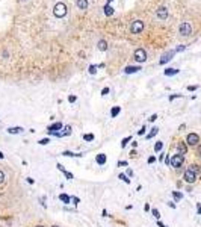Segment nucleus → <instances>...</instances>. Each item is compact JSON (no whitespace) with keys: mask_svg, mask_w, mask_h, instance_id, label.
<instances>
[{"mask_svg":"<svg viewBox=\"0 0 201 227\" xmlns=\"http://www.w3.org/2000/svg\"><path fill=\"white\" fill-rule=\"evenodd\" d=\"M53 14L59 18L65 17V15H67V6H65V3H62V2L56 3L55 8H53Z\"/></svg>","mask_w":201,"mask_h":227,"instance_id":"obj_1","label":"nucleus"},{"mask_svg":"<svg viewBox=\"0 0 201 227\" xmlns=\"http://www.w3.org/2000/svg\"><path fill=\"white\" fill-rule=\"evenodd\" d=\"M183 179H184V182H187V183H194V182L197 180V173H195L192 168H189V170H186V171H184Z\"/></svg>","mask_w":201,"mask_h":227,"instance_id":"obj_2","label":"nucleus"},{"mask_svg":"<svg viewBox=\"0 0 201 227\" xmlns=\"http://www.w3.org/2000/svg\"><path fill=\"white\" fill-rule=\"evenodd\" d=\"M135 61L136 62H145L147 61V52L144 49H136L135 50V55H133Z\"/></svg>","mask_w":201,"mask_h":227,"instance_id":"obj_3","label":"nucleus"},{"mask_svg":"<svg viewBox=\"0 0 201 227\" xmlns=\"http://www.w3.org/2000/svg\"><path fill=\"white\" fill-rule=\"evenodd\" d=\"M183 162H184V157L183 155H174V156L171 157V167H174V168H180L183 165Z\"/></svg>","mask_w":201,"mask_h":227,"instance_id":"obj_4","label":"nucleus"},{"mask_svg":"<svg viewBox=\"0 0 201 227\" xmlns=\"http://www.w3.org/2000/svg\"><path fill=\"white\" fill-rule=\"evenodd\" d=\"M198 142H200V136H198L197 133H189V135L186 136V144H187V145L197 147Z\"/></svg>","mask_w":201,"mask_h":227,"instance_id":"obj_5","label":"nucleus"},{"mask_svg":"<svg viewBox=\"0 0 201 227\" xmlns=\"http://www.w3.org/2000/svg\"><path fill=\"white\" fill-rule=\"evenodd\" d=\"M179 32H180V35L182 36H187V35H191V32H192V26L189 24V23H182L180 24V27H179Z\"/></svg>","mask_w":201,"mask_h":227,"instance_id":"obj_6","label":"nucleus"},{"mask_svg":"<svg viewBox=\"0 0 201 227\" xmlns=\"http://www.w3.org/2000/svg\"><path fill=\"white\" fill-rule=\"evenodd\" d=\"M142 30H144V21L136 20L132 23V34H141Z\"/></svg>","mask_w":201,"mask_h":227,"instance_id":"obj_7","label":"nucleus"},{"mask_svg":"<svg viewBox=\"0 0 201 227\" xmlns=\"http://www.w3.org/2000/svg\"><path fill=\"white\" fill-rule=\"evenodd\" d=\"M156 15H157V18H160V20H166V18H168V9H166L165 6H160V8L156 11Z\"/></svg>","mask_w":201,"mask_h":227,"instance_id":"obj_8","label":"nucleus"},{"mask_svg":"<svg viewBox=\"0 0 201 227\" xmlns=\"http://www.w3.org/2000/svg\"><path fill=\"white\" fill-rule=\"evenodd\" d=\"M62 127H64V126H62V123L57 121V123H53L52 126H49V127H47V130H49V133H55V132H59Z\"/></svg>","mask_w":201,"mask_h":227,"instance_id":"obj_9","label":"nucleus"},{"mask_svg":"<svg viewBox=\"0 0 201 227\" xmlns=\"http://www.w3.org/2000/svg\"><path fill=\"white\" fill-rule=\"evenodd\" d=\"M174 53H175V50H171L169 53H166V55H164V56H162V59H160V65H164V64H166V62H169V61L172 59Z\"/></svg>","mask_w":201,"mask_h":227,"instance_id":"obj_10","label":"nucleus"},{"mask_svg":"<svg viewBox=\"0 0 201 227\" xmlns=\"http://www.w3.org/2000/svg\"><path fill=\"white\" fill-rule=\"evenodd\" d=\"M95 160H97V164H98V165H104V164H106V160H108V156H106L104 153H100V155H97V156H95Z\"/></svg>","mask_w":201,"mask_h":227,"instance_id":"obj_11","label":"nucleus"},{"mask_svg":"<svg viewBox=\"0 0 201 227\" xmlns=\"http://www.w3.org/2000/svg\"><path fill=\"white\" fill-rule=\"evenodd\" d=\"M76 3H77V8L79 9H82V11L88 9V0H77Z\"/></svg>","mask_w":201,"mask_h":227,"instance_id":"obj_12","label":"nucleus"},{"mask_svg":"<svg viewBox=\"0 0 201 227\" xmlns=\"http://www.w3.org/2000/svg\"><path fill=\"white\" fill-rule=\"evenodd\" d=\"M177 148H179V153H180V155H186V153H187V147H186L184 142H179V144H177Z\"/></svg>","mask_w":201,"mask_h":227,"instance_id":"obj_13","label":"nucleus"},{"mask_svg":"<svg viewBox=\"0 0 201 227\" xmlns=\"http://www.w3.org/2000/svg\"><path fill=\"white\" fill-rule=\"evenodd\" d=\"M21 132H23V127H9L8 129V133H11V135H17Z\"/></svg>","mask_w":201,"mask_h":227,"instance_id":"obj_14","label":"nucleus"},{"mask_svg":"<svg viewBox=\"0 0 201 227\" xmlns=\"http://www.w3.org/2000/svg\"><path fill=\"white\" fill-rule=\"evenodd\" d=\"M141 70V67H133V65H128V67H126V73L127 74H132V73H138V71Z\"/></svg>","mask_w":201,"mask_h":227,"instance_id":"obj_15","label":"nucleus"},{"mask_svg":"<svg viewBox=\"0 0 201 227\" xmlns=\"http://www.w3.org/2000/svg\"><path fill=\"white\" fill-rule=\"evenodd\" d=\"M98 50H101V52L108 50V43H106L104 39H100V41H98Z\"/></svg>","mask_w":201,"mask_h":227,"instance_id":"obj_16","label":"nucleus"},{"mask_svg":"<svg viewBox=\"0 0 201 227\" xmlns=\"http://www.w3.org/2000/svg\"><path fill=\"white\" fill-rule=\"evenodd\" d=\"M59 200H61V201H64V203H67V205H68V203H71V197H70V195H67V194H61V195H59Z\"/></svg>","mask_w":201,"mask_h":227,"instance_id":"obj_17","label":"nucleus"},{"mask_svg":"<svg viewBox=\"0 0 201 227\" xmlns=\"http://www.w3.org/2000/svg\"><path fill=\"white\" fill-rule=\"evenodd\" d=\"M120 111H121V109H120V106H113V107H112V111H110V117H112V118H115V117L120 114Z\"/></svg>","mask_w":201,"mask_h":227,"instance_id":"obj_18","label":"nucleus"},{"mask_svg":"<svg viewBox=\"0 0 201 227\" xmlns=\"http://www.w3.org/2000/svg\"><path fill=\"white\" fill-rule=\"evenodd\" d=\"M179 73L177 68H168V70H165V76H175Z\"/></svg>","mask_w":201,"mask_h":227,"instance_id":"obj_19","label":"nucleus"},{"mask_svg":"<svg viewBox=\"0 0 201 227\" xmlns=\"http://www.w3.org/2000/svg\"><path fill=\"white\" fill-rule=\"evenodd\" d=\"M157 132H159V129H157V127H153V129H151V132L147 135V140H151L154 135H157Z\"/></svg>","mask_w":201,"mask_h":227,"instance_id":"obj_20","label":"nucleus"},{"mask_svg":"<svg viewBox=\"0 0 201 227\" xmlns=\"http://www.w3.org/2000/svg\"><path fill=\"white\" fill-rule=\"evenodd\" d=\"M62 155H64V156H71V157H80L82 156V153H73V152H64Z\"/></svg>","mask_w":201,"mask_h":227,"instance_id":"obj_21","label":"nucleus"},{"mask_svg":"<svg viewBox=\"0 0 201 227\" xmlns=\"http://www.w3.org/2000/svg\"><path fill=\"white\" fill-rule=\"evenodd\" d=\"M162 147H164V142H162V141H157L156 145H154V152H160Z\"/></svg>","mask_w":201,"mask_h":227,"instance_id":"obj_22","label":"nucleus"},{"mask_svg":"<svg viewBox=\"0 0 201 227\" xmlns=\"http://www.w3.org/2000/svg\"><path fill=\"white\" fill-rule=\"evenodd\" d=\"M104 14H106V15H112V14H113V9L110 8L109 5H106V6H104Z\"/></svg>","mask_w":201,"mask_h":227,"instance_id":"obj_23","label":"nucleus"},{"mask_svg":"<svg viewBox=\"0 0 201 227\" xmlns=\"http://www.w3.org/2000/svg\"><path fill=\"white\" fill-rule=\"evenodd\" d=\"M128 141H132V136H126L124 140L121 141V147H123V148H124V147H126V145L128 144Z\"/></svg>","mask_w":201,"mask_h":227,"instance_id":"obj_24","label":"nucleus"},{"mask_svg":"<svg viewBox=\"0 0 201 227\" xmlns=\"http://www.w3.org/2000/svg\"><path fill=\"white\" fill-rule=\"evenodd\" d=\"M172 197H174V198H175L177 201H179V200H182V198H183V195L180 194V192H177V191H174V192H172Z\"/></svg>","mask_w":201,"mask_h":227,"instance_id":"obj_25","label":"nucleus"},{"mask_svg":"<svg viewBox=\"0 0 201 227\" xmlns=\"http://www.w3.org/2000/svg\"><path fill=\"white\" fill-rule=\"evenodd\" d=\"M120 179H121L124 183H130V179L127 177V174H123V173H121V174H120Z\"/></svg>","mask_w":201,"mask_h":227,"instance_id":"obj_26","label":"nucleus"},{"mask_svg":"<svg viewBox=\"0 0 201 227\" xmlns=\"http://www.w3.org/2000/svg\"><path fill=\"white\" fill-rule=\"evenodd\" d=\"M151 213H153V217H154L156 220H159V218H160V212H159L157 209H153V210H151Z\"/></svg>","mask_w":201,"mask_h":227,"instance_id":"obj_27","label":"nucleus"},{"mask_svg":"<svg viewBox=\"0 0 201 227\" xmlns=\"http://www.w3.org/2000/svg\"><path fill=\"white\" fill-rule=\"evenodd\" d=\"M64 130H65V132L62 133V136H67V135H70V133H71V127H70V126H65V129H64Z\"/></svg>","mask_w":201,"mask_h":227,"instance_id":"obj_28","label":"nucleus"},{"mask_svg":"<svg viewBox=\"0 0 201 227\" xmlns=\"http://www.w3.org/2000/svg\"><path fill=\"white\" fill-rule=\"evenodd\" d=\"M83 140L85 141H92L94 140V135H92V133H86V135H83Z\"/></svg>","mask_w":201,"mask_h":227,"instance_id":"obj_29","label":"nucleus"},{"mask_svg":"<svg viewBox=\"0 0 201 227\" xmlns=\"http://www.w3.org/2000/svg\"><path fill=\"white\" fill-rule=\"evenodd\" d=\"M89 73H91V74H95V73H97V67H95V65H89Z\"/></svg>","mask_w":201,"mask_h":227,"instance_id":"obj_30","label":"nucleus"},{"mask_svg":"<svg viewBox=\"0 0 201 227\" xmlns=\"http://www.w3.org/2000/svg\"><path fill=\"white\" fill-rule=\"evenodd\" d=\"M49 142H50V140H49V138H44V140L39 141V144H41V145H47Z\"/></svg>","mask_w":201,"mask_h":227,"instance_id":"obj_31","label":"nucleus"},{"mask_svg":"<svg viewBox=\"0 0 201 227\" xmlns=\"http://www.w3.org/2000/svg\"><path fill=\"white\" fill-rule=\"evenodd\" d=\"M179 97H182V94H174V95L169 97V102H172V100H175V99H179Z\"/></svg>","mask_w":201,"mask_h":227,"instance_id":"obj_32","label":"nucleus"},{"mask_svg":"<svg viewBox=\"0 0 201 227\" xmlns=\"http://www.w3.org/2000/svg\"><path fill=\"white\" fill-rule=\"evenodd\" d=\"M3 182H5V173H3V171L0 170V185H2Z\"/></svg>","mask_w":201,"mask_h":227,"instance_id":"obj_33","label":"nucleus"},{"mask_svg":"<svg viewBox=\"0 0 201 227\" xmlns=\"http://www.w3.org/2000/svg\"><path fill=\"white\" fill-rule=\"evenodd\" d=\"M56 168H57L59 171H62V173H65V168H64V165H61V164H57V165H56Z\"/></svg>","mask_w":201,"mask_h":227,"instance_id":"obj_34","label":"nucleus"},{"mask_svg":"<svg viewBox=\"0 0 201 227\" xmlns=\"http://www.w3.org/2000/svg\"><path fill=\"white\" fill-rule=\"evenodd\" d=\"M76 100H77L76 95H70V97H68V102H70V103H73V102H76Z\"/></svg>","mask_w":201,"mask_h":227,"instance_id":"obj_35","label":"nucleus"},{"mask_svg":"<svg viewBox=\"0 0 201 227\" xmlns=\"http://www.w3.org/2000/svg\"><path fill=\"white\" fill-rule=\"evenodd\" d=\"M109 94V88H103V91H101V95H108Z\"/></svg>","mask_w":201,"mask_h":227,"instance_id":"obj_36","label":"nucleus"},{"mask_svg":"<svg viewBox=\"0 0 201 227\" xmlns=\"http://www.w3.org/2000/svg\"><path fill=\"white\" fill-rule=\"evenodd\" d=\"M64 174H65V177H67L68 180H71V179H73V174H71V173H68V171H65Z\"/></svg>","mask_w":201,"mask_h":227,"instance_id":"obj_37","label":"nucleus"},{"mask_svg":"<svg viewBox=\"0 0 201 227\" xmlns=\"http://www.w3.org/2000/svg\"><path fill=\"white\" fill-rule=\"evenodd\" d=\"M145 126H142V127H141V130H139V132H138V135H144V133H145Z\"/></svg>","mask_w":201,"mask_h":227,"instance_id":"obj_38","label":"nucleus"},{"mask_svg":"<svg viewBox=\"0 0 201 227\" xmlns=\"http://www.w3.org/2000/svg\"><path fill=\"white\" fill-rule=\"evenodd\" d=\"M197 85H189V87H187V91H195V89H197Z\"/></svg>","mask_w":201,"mask_h":227,"instance_id":"obj_39","label":"nucleus"},{"mask_svg":"<svg viewBox=\"0 0 201 227\" xmlns=\"http://www.w3.org/2000/svg\"><path fill=\"white\" fill-rule=\"evenodd\" d=\"M71 201H73L74 205H79V201H80V200H79L77 197H71Z\"/></svg>","mask_w":201,"mask_h":227,"instance_id":"obj_40","label":"nucleus"},{"mask_svg":"<svg viewBox=\"0 0 201 227\" xmlns=\"http://www.w3.org/2000/svg\"><path fill=\"white\" fill-rule=\"evenodd\" d=\"M197 155L201 157V144H198V145H197Z\"/></svg>","mask_w":201,"mask_h":227,"instance_id":"obj_41","label":"nucleus"},{"mask_svg":"<svg viewBox=\"0 0 201 227\" xmlns=\"http://www.w3.org/2000/svg\"><path fill=\"white\" fill-rule=\"evenodd\" d=\"M120 165H121V167H126V165H127V160H120V162H118V167H120Z\"/></svg>","mask_w":201,"mask_h":227,"instance_id":"obj_42","label":"nucleus"},{"mask_svg":"<svg viewBox=\"0 0 201 227\" xmlns=\"http://www.w3.org/2000/svg\"><path fill=\"white\" fill-rule=\"evenodd\" d=\"M156 118H157V115H156V114H153V115H151V117H150L148 120H150V121H154Z\"/></svg>","mask_w":201,"mask_h":227,"instance_id":"obj_43","label":"nucleus"},{"mask_svg":"<svg viewBox=\"0 0 201 227\" xmlns=\"http://www.w3.org/2000/svg\"><path fill=\"white\" fill-rule=\"evenodd\" d=\"M154 160H156V157H154V156L148 157V164H153V162H154Z\"/></svg>","mask_w":201,"mask_h":227,"instance_id":"obj_44","label":"nucleus"},{"mask_svg":"<svg viewBox=\"0 0 201 227\" xmlns=\"http://www.w3.org/2000/svg\"><path fill=\"white\" fill-rule=\"evenodd\" d=\"M183 50H184V46H179V47H177V50H175V52H183Z\"/></svg>","mask_w":201,"mask_h":227,"instance_id":"obj_45","label":"nucleus"},{"mask_svg":"<svg viewBox=\"0 0 201 227\" xmlns=\"http://www.w3.org/2000/svg\"><path fill=\"white\" fill-rule=\"evenodd\" d=\"M127 176H130V177L133 176V171H132V168H128V170H127Z\"/></svg>","mask_w":201,"mask_h":227,"instance_id":"obj_46","label":"nucleus"},{"mask_svg":"<svg viewBox=\"0 0 201 227\" xmlns=\"http://www.w3.org/2000/svg\"><path fill=\"white\" fill-rule=\"evenodd\" d=\"M157 226H159V227H166L164 223H162V221H157Z\"/></svg>","mask_w":201,"mask_h":227,"instance_id":"obj_47","label":"nucleus"},{"mask_svg":"<svg viewBox=\"0 0 201 227\" xmlns=\"http://www.w3.org/2000/svg\"><path fill=\"white\" fill-rule=\"evenodd\" d=\"M198 215H201V206L198 208Z\"/></svg>","mask_w":201,"mask_h":227,"instance_id":"obj_48","label":"nucleus"},{"mask_svg":"<svg viewBox=\"0 0 201 227\" xmlns=\"http://www.w3.org/2000/svg\"><path fill=\"white\" fill-rule=\"evenodd\" d=\"M3 157H5V156H3V153L0 152V159H3Z\"/></svg>","mask_w":201,"mask_h":227,"instance_id":"obj_49","label":"nucleus"},{"mask_svg":"<svg viewBox=\"0 0 201 227\" xmlns=\"http://www.w3.org/2000/svg\"><path fill=\"white\" fill-rule=\"evenodd\" d=\"M110 2H112V0H108V3H110Z\"/></svg>","mask_w":201,"mask_h":227,"instance_id":"obj_50","label":"nucleus"},{"mask_svg":"<svg viewBox=\"0 0 201 227\" xmlns=\"http://www.w3.org/2000/svg\"><path fill=\"white\" fill-rule=\"evenodd\" d=\"M37 227H44V226H37Z\"/></svg>","mask_w":201,"mask_h":227,"instance_id":"obj_51","label":"nucleus"},{"mask_svg":"<svg viewBox=\"0 0 201 227\" xmlns=\"http://www.w3.org/2000/svg\"><path fill=\"white\" fill-rule=\"evenodd\" d=\"M53 227H59V226H53Z\"/></svg>","mask_w":201,"mask_h":227,"instance_id":"obj_52","label":"nucleus"}]
</instances>
